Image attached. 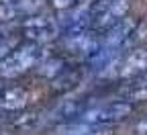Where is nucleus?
<instances>
[{
	"label": "nucleus",
	"mask_w": 147,
	"mask_h": 135,
	"mask_svg": "<svg viewBox=\"0 0 147 135\" xmlns=\"http://www.w3.org/2000/svg\"><path fill=\"white\" fill-rule=\"evenodd\" d=\"M29 104V92L21 86H8L0 90V111L18 113Z\"/></svg>",
	"instance_id": "nucleus-5"
},
{
	"label": "nucleus",
	"mask_w": 147,
	"mask_h": 135,
	"mask_svg": "<svg viewBox=\"0 0 147 135\" xmlns=\"http://www.w3.org/2000/svg\"><path fill=\"white\" fill-rule=\"evenodd\" d=\"M129 10H131V0H96L92 12V29L104 33L121 23L125 16H129Z\"/></svg>",
	"instance_id": "nucleus-2"
},
{
	"label": "nucleus",
	"mask_w": 147,
	"mask_h": 135,
	"mask_svg": "<svg viewBox=\"0 0 147 135\" xmlns=\"http://www.w3.org/2000/svg\"><path fill=\"white\" fill-rule=\"evenodd\" d=\"M143 72H147V49L145 47H137V49H131V53H127L123 57L117 76L123 78V80H127V78L135 80Z\"/></svg>",
	"instance_id": "nucleus-4"
},
{
	"label": "nucleus",
	"mask_w": 147,
	"mask_h": 135,
	"mask_svg": "<svg viewBox=\"0 0 147 135\" xmlns=\"http://www.w3.org/2000/svg\"><path fill=\"white\" fill-rule=\"evenodd\" d=\"M78 113H80V115L84 113V111L80 109V100H76V98H63V100H59L57 104L53 107L51 119L63 123V121H67V119H71V117H76Z\"/></svg>",
	"instance_id": "nucleus-6"
},
{
	"label": "nucleus",
	"mask_w": 147,
	"mask_h": 135,
	"mask_svg": "<svg viewBox=\"0 0 147 135\" xmlns=\"http://www.w3.org/2000/svg\"><path fill=\"white\" fill-rule=\"evenodd\" d=\"M0 2H6V4H16L18 0H0Z\"/></svg>",
	"instance_id": "nucleus-20"
},
{
	"label": "nucleus",
	"mask_w": 147,
	"mask_h": 135,
	"mask_svg": "<svg viewBox=\"0 0 147 135\" xmlns=\"http://www.w3.org/2000/svg\"><path fill=\"white\" fill-rule=\"evenodd\" d=\"M63 68H65L63 60H59V57H47V60H43L39 64L37 74H39L41 78H45V80H53V78H57V76L63 72Z\"/></svg>",
	"instance_id": "nucleus-8"
},
{
	"label": "nucleus",
	"mask_w": 147,
	"mask_h": 135,
	"mask_svg": "<svg viewBox=\"0 0 147 135\" xmlns=\"http://www.w3.org/2000/svg\"><path fill=\"white\" fill-rule=\"evenodd\" d=\"M0 37H2V29H0Z\"/></svg>",
	"instance_id": "nucleus-22"
},
{
	"label": "nucleus",
	"mask_w": 147,
	"mask_h": 135,
	"mask_svg": "<svg viewBox=\"0 0 147 135\" xmlns=\"http://www.w3.org/2000/svg\"><path fill=\"white\" fill-rule=\"evenodd\" d=\"M145 41H147V23L139 21V25L135 27V31L131 33V37L127 39V43L123 47H129V51H131V49L141 47V43H145Z\"/></svg>",
	"instance_id": "nucleus-12"
},
{
	"label": "nucleus",
	"mask_w": 147,
	"mask_h": 135,
	"mask_svg": "<svg viewBox=\"0 0 147 135\" xmlns=\"http://www.w3.org/2000/svg\"><path fill=\"white\" fill-rule=\"evenodd\" d=\"M0 80H2V78H0ZM0 90H2V84H0Z\"/></svg>",
	"instance_id": "nucleus-21"
},
{
	"label": "nucleus",
	"mask_w": 147,
	"mask_h": 135,
	"mask_svg": "<svg viewBox=\"0 0 147 135\" xmlns=\"http://www.w3.org/2000/svg\"><path fill=\"white\" fill-rule=\"evenodd\" d=\"M133 113V102L129 100H113L104 107H92V109H84V113L80 115V121L90 125V127H98V125H115L125 121L127 117H131Z\"/></svg>",
	"instance_id": "nucleus-1"
},
{
	"label": "nucleus",
	"mask_w": 147,
	"mask_h": 135,
	"mask_svg": "<svg viewBox=\"0 0 147 135\" xmlns=\"http://www.w3.org/2000/svg\"><path fill=\"white\" fill-rule=\"evenodd\" d=\"M86 135H115V133L110 125H98V127H92Z\"/></svg>",
	"instance_id": "nucleus-18"
},
{
	"label": "nucleus",
	"mask_w": 147,
	"mask_h": 135,
	"mask_svg": "<svg viewBox=\"0 0 147 135\" xmlns=\"http://www.w3.org/2000/svg\"><path fill=\"white\" fill-rule=\"evenodd\" d=\"M18 45L21 43H18L14 37H0V62L6 60L8 55H12Z\"/></svg>",
	"instance_id": "nucleus-15"
},
{
	"label": "nucleus",
	"mask_w": 147,
	"mask_h": 135,
	"mask_svg": "<svg viewBox=\"0 0 147 135\" xmlns=\"http://www.w3.org/2000/svg\"><path fill=\"white\" fill-rule=\"evenodd\" d=\"M139 25L137 16H125L121 23H117L115 27H110L108 31H104L100 35V47H108V49H121L127 39L131 37V33L135 31V27Z\"/></svg>",
	"instance_id": "nucleus-3"
},
{
	"label": "nucleus",
	"mask_w": 147,
	"mask_h": 135,
	"mask_svg": "<svg viewBox=\"0 0 147 135\" xmlns=\"http://www.w3.org/2000/svg\"><path fill=\"white\" fill-rule=\"evenodd\" d=\"M45 6V0H18L16 2V10L21 16H31V14H37L41 12Z\"/></svg>",
	"instance_id": "nucleus-13"
},
{
	"label": "nucleus",
	"mask_w": 147,
	"mask_h": 135,
	"mask_svg": "<svg viewBox=\"0 0 147 135\" xmlns=\"http://www.w3.org/2000/svg\"><path fill=\"white\" fill-rule=\"evenodd\" d=\"M16 16H21L18 10H16V4L0 2V23H10V21H14Z\"/></svg>",
	"instance_id": "nucleus-16"
},
{
	"label": "nucleus",
	"mask_w": 147,
	"mask_h": 135,
	"mask_svg": "<svg viewBox=\"0 0 147 135\" xmlns=\"http://www.w3.org/2000/svg\"><path fill=\"white\" fill-rule=\"evenodd\" d=\"M59 33V29H25V39L29 43H35L43 47L45 43H49L55 35Z\"/></svg>",
	"instance_id": "nucleus-10"
},
{
	"label": "nucleus",
	"mask_w": 147,
	"mask_h": 135,
	"mask_svg": "<svg viewBox=\"0 0 147 135\" xmlns=\"http://www.w3.org/2000/svg\"><path fill=\"white\" fill-rule=\"evenodd\" d=\"M21 27H23V31L25 29H59V21L51 14L37 12V14H31V16L23 18Z\"/></svg>",
	"instance_id": "nucleus-7"
},
{
	"label": "nucleus",
	"mask_w": 147,
	"mask_h": 135,
	"mask_svg": "<svg viewBox=\"0 0 147 135\" xmlns=\"http://www.w3.org/2000/svg\"><path fill=\"white\" fill-rule=\"evenodd\" d=\"M125 100L129 102H145L147 100V76L145 78H135L131 86L125 88Z\"/></svg>",
	"instance_id": "nucleus-9"
},
{
	"label": "nucleus",
	"mask_w": 147,
	"mask_h": 135,
	"mask_svg": "<svg viewBox=\"0 0 147 135\" xmlns=\"http://www.w3.org/2000/svg\"><path fill=\"white\" fill-rule=\"evenodd\" d=\"M21 74H25L23 66L14 60V55H8L6 60L0 62V78L2 80H10V78H18Z\"/></svg>",
	"instance_id": "nucleus-11"
},
{
	"label": "nucleus",
	"mask_w": 147,
	"mask_h": 135,
	"mask_svg": "<svg viewBox=\"0 0 147 135\" xmlns=\"http://www.w3.org/2000/svg\"><path fill=\"white\" fill-rule=\"evenodd\" d=\"M90 129L92 127L82 123V121H78V123H61L57 127V133L55 135H86Z\"/></svg>",
	"instance_id": "nucleus-14"
},
{
	"label": "nucleus",
	"mask_w": 147,
	"mask_h": 135,
	"mask_svg": "<svg viewBox=\"0 0 147 135\" xmlns=\"http://www.w3.org/2000/svg\"><path fill=\"white\" fill-rule=\"evenodd\" d=\"M49 2L55 10H67V8H71L76 4V0H49Z\"/></svg>",
	"instance_id": "nucleus-19"
},
{
	"label": "nucleus",
	"mask_w": 147,
	"mask_h": 135,
	"mask_svg": "<svg viewBox=\"0 0 147 135\" xmlns=\"http://www.w3.org/2000/svg\"><path fill=\"white\" fill-rule=\"evenodd\" d=\"M133 133H135V135H147V115L139 117V119L133 123Z\"/></svg>",
	"instance_id": "nucleus-17"
}]
</instances>
